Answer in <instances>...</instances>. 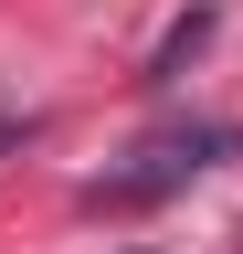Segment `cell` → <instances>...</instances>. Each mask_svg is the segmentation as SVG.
<instances>
[{
	"label": "cell",
	"mask_w": 243,
	"mask_h": 254,
	"mask_svg": "<svg viewBox=\"0 0 243 254\" xmlns=\"http://www.w3.org/2000/svg\"><path fill=\"white\" fill-rule=\"evenodd\" d=\"M0 138H32V117H0Z\"/></svg>",
	"instance_id": "cell-3"
},
{
	"label": "cell",
	"mask_w": 243,
	"mask_h": 254,
	"mask_svg": "<svg viewBox=\"0 0 243 254\" xmlns=\"http://www.w3.org/2000/svg\"><path fill=\"white\" fill-rule=\"evenodd\" d=\"M211 21H222V11H211V0H201V11H180V21H169V43L148 53V85H180V64H191V53L211 43Z\"/></svg>",
	"instance_id": "cell-2"
},
{
	"label": "cell",
	"mask_w": 243,
	"mask_h": 254,
	"mask_svg": "<svg viewBox=\"0 0 243 254\" xmlns=\"http://www.w3.org/2000/svg\"><path fill=\"white\" fill-rule=\"evenodd\" d=\"M222 159H243V127H233V117H180V127H148L85 201H96V212H148V201H169V190L211 180Z\"/></svg>",
	"instance_id": "cell-1"
}]
</instances>
